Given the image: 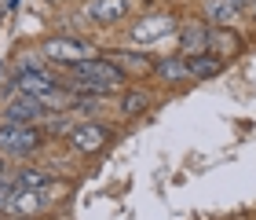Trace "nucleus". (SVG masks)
I'll list each match as a JSON object with an SVG mask.
<instances>
[{
	"mask_svg": "<svg viewBox=\"0 0 256 220\" xmlns=\"http://www.w3.org/2000/svg\"><path fill=\"white\" fill-rule=\"evenodd\" d=\"M128 77L110 55H92L84 63H74L70 70H62V88L77 92V96H99V99H110V96H121L128 88Z\"/></svg>",
	"mask_w": 256,
	"mask_h": 220,
	"instance_id": "1",
	"label": "nucleus"
},
{
	"mask_svg": "<svg viewBox=\"0 0 256 220\" xmlns=\"http://www.w3.org/2000/svg\"><path fill=\"white\" fill-rule=\"evenodd\" d=\"M44 147H48V136H44L40 125L0 121V154H8L11 161H30V158H37Z\"/></svg>",
	"mask_w": 256,
	"mask_h": 220,
	"instance_id": "2",
	"label": "nucleus"
},
{
	"mask_svg": "<svg viewBox=\"0 0 256 220\" xmlns=\"http://www.w3.org/2000/svg\"><path fill=\"white\" fill-rule=\"evenodd\" d=\"M37 52L48 59L55 70H70L74 63H84L92 55H99V48L84 37H74V33H52V37H44L37 44Z\"/></svg>",
	"mask_w": 256,
	"mask_h": 220,
	"instance_id": "3",
	"label": "nucleus"
},
{
	"mask_svg": "<svg viewBox=\"0 0 256 220\" xmlns=\"http://www.w3.org/2000/svg\"><path fill=\"white\" fill-rule=\"evenodd\" d=\"M62 88V74L55 70V66H33V70H11V77L0 85V96H15V92H22V96H48V92Z\"/></svg>",
	"mask_w": 256,
	"mask_h": 220,
	"instance_id": "4",
	"label": "nucleus"
},
{
	"mask_svg": "<svg viewBox=\"0 0 256 220\" xmlns=\"http://www.w3.org/2000/svg\"><path fill=\"white\" fill-rule=\"evenodd\" d=\"M110 140H114V129H110L106 121L84 118V121H77L74 129H70L66 147L74 150L77 158H96V154H102V150L110 147Z\"/></svg>",
	"mask_w": 256,
	"mask_h": 220,
	"instance_id": "5",
	"label": "nucleus"
},
{
	"mask_svg": "<svg viewBox=\"0 0 256 220\" xmlns=\"http://www.w3.org/2000/svg\"><path fill=\"white\" fill-rule=\"evenodd\" d=\"M48 114L52 110L44 107L40 96H22V92H15V96H4L0 121H11V125H40Z\"/></svg>",
	"mask_w": 256,
	"mask_h": 220,
	"instance_id": "6",
	"label": "nucleus"
},
{
	"mask_svg": "<svg viewBox=\"0 0 256 220\" xmlns=\"http://www.w3.org/2000/svg\"><path fill=\"white\" fill-rule=\"evenodd\" d=\"M172 33H180V22L172 19V15H146V19L132 22L128 37H132L136 44H158V41L172 37Z\"/></svg>",
	"mask_w": 256,
	"mask_h": 220,
	"instance_id": "7",
	"label": "nucleus"
},
{
	"mask_svg": "<svg viewBox=\"0 0 256 220\" xmlns=\"http://www.w3.org/2000/svg\"><path fill=\"white\" fill-rule=\"evenodd\" d=\"M150 77H154L158 85H165V88L187 85V81H190L187 55H180V52H172V55H158V59H154V70H150Z\"/></svg>",
	"mask_w": 256,
	"mask_h": 220,
	"instance_id": "8",
	"label": "nucleus"
},
{
	"mask_svg": "<svg viewBox=\"0 0 256 220\" xmlns=\"http://www.w3.org/2000/svg\"><path fill=\"white\" fill-rule=\"evenodd\" d=\"M128 11H132V4L128 0H92V4L84 8V19L92 22V26H121V22L128 19Z\"/></svg>",
	"mask_w": 256,
	"mask_h": 220,
	"instance_id": "9",
	"label": "nucleus"
},
{
	"mask_svg": "<svg viewBox=\"0 0 256 220\" xmlns=\"http://www.w3.org/2000/svg\"><path fill=\"white\" fill-rule=\"evenodd\" d=\"M208 22L205 19H187L180 26V55H187V59H194V55H205L208 52Z\"/></svg>",
	"mask_w": 256,
	"mask_h": 220,
	"instance_id": "10",
	"label": "nucleus"
},
{
	"mask_svg": "<svg viewBox=\"0 0 256 220\" xmlns=\"http://www.w3.org/2000/svg\"><path fill=\"white\" fill-rule=\"evenodd\" d=\"M55 191H59V183H55V187H44V191H18L11 216H30V220H37L40 213H48L52 205H55V198H52Z\"/></svg>",
	"mask_w": 256,
	"mask_h": 220,
	"instance_id": "11",
	"label": "nucleus"
},
{
	"mask_svg": "<svg viewBox=\"0 0 256 220\" xmlns=\"http://www.w3.org/2000/svg\"><path fill=\"white\" fill-rule=\"evenodd\" d=\"M150 107H154V96H150V88H132V85H128L121 96H118V114H121L124 121L143 118Z\"/></svg>",
	"mask_w": 256,
	"mask_h": 220,
	"instance_id": "12",
	"label": "nucleus"
},
{
	"mask_svg": "<svg viewBox=\"0 0 256 220\" xmlns=\"http://www.w3.org/2000/svg\"><path fill=\"white\" fill-rule=\"evenodd\" d=\"M208 52L220 55V59H230V55H238L242 52V37L234 33V26H212L208 30Z\"/></svg>",
	"mask_w": 256,
	"mask_h": 220,
	"instance_id": "13",
	"label": "nucleus"
},
{
	"mask_svg": "<svg viewBox=\"0 0 256 220\" xmlns=\"http://www.w3.org/2000/svg\"><path fill=\"white\" fill-rule=\"evenodd\" d=\"M106 55L121 66L128 77H132V74H150V70H154V59H158V55H150V52H128V48H110Z\"/></svg>",
	"mask_w": 256,
	"mask_h": 220,
	"instance_id": "14",
	"label": "nucleus"
},
{
	"mask_svg": "<svg viewBox=\"0 0 256 220\" xmlns=\"http://www.w3.org/2000/svg\"><path fill=\"white\" fill-rule=\"evenodd\" d=\"M55 183L59 180H55L44 165H33V161L22 165V169H15V187L18 191H44V187H55Z\"/></svg>",
	"mask_w": 256,
	"mask_h": 220,
	"instance_id": "15",
	"label": "nucleus"
},
{
	"mask_svg": "<svg viewBox=\"0 0 256 220\" xmlns=\"http://www.w3.org/2000/svg\"><path fill=\"white\" fill-rule=\"evenodd\" d=\"M202 11H205L208 26H238L242 22V11L230 4V0H205Z\"/></svg>",
	"mask_w": 256,
	"mask_h": 220,
	"instance_id": "16",
	"label": "nucleus"
},
{
	"mask_svg": "<svg viewBox=\"0 0 256 220\" xmlns=\"http://www.w3.org/2000/svg\"><path fill=\"white\" fill-rule=\"evenodd\" d=\"M187 66H190V81H208V77H220L224 74V59L220 55H212V52H205V55H194V59H187Z\"/></svg>",
	"mask_w": 256,
	"mask_h": 220,
	"instance_id": "17",
	"label": "nucleus"
},
{
	"mask_svg": "<svg viewBox=\"0 0 256 220\" xmlns=\"http://www.w3.org/2000/svg\"><path fill=\"white\" fill-rule=\"evenodd\" d=\"M74 125H77V121H70V114H48V118L40 121V129H44L48 140H66Z\"/></svg>",
	"mask_w": 256,
	"mask_h": 220,
	"instance_id": "18",
	"label": "nucleus"
},
{
	"mask_svg": "<svg viewBox=\"0 0 256 220\" xmlns=\"http://www.w3.org/2000/svg\"><path fill=\"white\" fill-rule=\"evenodd\" d=\"M102 103H106V99H99V96H77V92H74L70 114H84V118H96V114L102 110Z\"/></svg>",
	"mask_w": 256,
	"mask_h": 220,
	"instance_id": "19",
	"label": "nucleus"
},
{
	"mask_svg": "<svg viewBox=\"0 0 256 220\" xmlns=\"http://www.w3.org/2000/svg\"><path fill=\"white\" fill-rule=\"evenodd\" d=\"M15 194H18V187H15V172H11L8 180H0V216H11V209H15Z\"/></svg>",
	"mask_w": 256,
	"mask_h": 220,
	"instance_id": "20",
	"label": "nucleus"
},
{
	"mask_svg": "<svg viewBox=\"0 0 256 220\" xmlns=\"http://www.w3.org/2000/svg\"><path fill=\"white\" fill-rule=\"evenodd\" d=\"M11 172H15V165H11V158H8V154H0V180H8Z\"/></svg>",
	"mask_w": 256,
	"mask_h": 220,
	"instance_id": "21",
	"label": "nucleus"
},
{
	"mask_svg": "<svg viewBox=\"0 0 256 220\" xmlns=\"http://www.w3.org/2000/svg\"><path fill=\"white\" fill-rule=\"evenodd\" d=\"M230 4H234V8H238V11H242V15H246V11H249V8H252V4H256V0H230Z\"/></svg>",
	"mask_w": 256,
	"mask_h": 220,
	"instance_id": "22",
	"label": "nucleus"
},
{
	"mask_svg": "<svg viewBox=\"0 0 256 220\" xmlns=\"http://www.w3.org/2000/svg\"><path fill=\"white\" fill-rule=\"evenodd\" d=\"M249 19H252V22H256V4H252V8H249Z\"/></svg>",
	"mask_w": 256,
	"mask_h": 220,
	"instance_id": "23",
	"label": "nucleus"
},
{
	"mask_svg": "<svg viewBox=\"0 0 256 220\" xmlns=\"http://www.w3.org/2000/svg\"><path fill=\"white\" fill-rule=\"evenodd\" d=\"M8 220H30V216H8Z\"/></svg>",
	"mask_w": 256,
	"mask_h": 220,
	"instance_id": "24",
	"label": "nucleus"
},
{
	"mask_svg": "<svg viewBox=\"0 0 256 220\" xmlns=\"http://www.w3.org/2000/svg\"><path fill=\"white\" fill-rule=\"evenodd\" d=\"M52 4H59V0H52Z\"/></svg>",
	"mask_w": 256,
	"mask_h": 220,
	"instance_id": "25",
	"label": "nucleus"
},
{
	"mask_svg": "<svg viewBox=\"0 0 256 220\" xmlns=\"http://www.w3.org/2000/svg\"><path fill=\"white\" fill-rule=\"evenodd\" d=\"M0 220H8V216H0Z\"/></svg>",
	"mask_w": 256,
	"mask_h": 220,
	"instance_id": "26",
	"label": "nucleus"
}]
</instances>
